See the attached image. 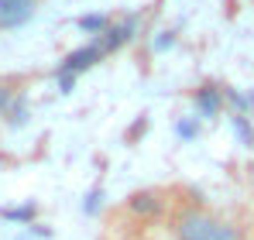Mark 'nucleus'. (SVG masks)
<instances>
[{
	"instance_id": "obj_6",
	"label": "nucleus",
	"mask_w": 254,
	"mask_h": 240,
	"mask_svg": "<svg viewBox=\"0 0 254 240\" xmlns=\"http://www.w3.org/2000/svg\"><path fill=\"white\" fill-rule=\"evenodd\" d=\"M110 17L107 14H86V17H79V28H83L86 35H93V38H100V35H107L110 31Z\"/></svg>"
},
{
	"instance_id": "obj_4",
	"label": "nucleus",
	"mask_w": 254,
	"mask_h": 240,
	"mask_svg": "<svg viewBox=\"0 0 254 240\" xmlns=\"http://www.w3.org/2000/svg\"><path fill=\"white\" fill-rule=\"evenodd\" d=\"M127 209L134 216H141V220H155V216H162L169 209V199L162 192H155V189H141V192H134L127 199Z\"/></svg>"
},
{
	"instance_id": "obj_3",
	"label": "nucleus",
	"mask_w": 254,
	"mask_h": 240,
	"mask_svg": "<svg viewBox=\"0 0 254 240\" xmlns=\"http://www.w3.org/2000/svg\"><path fill=\"white\" fill-rule=\"evenodd\" d=\"M42 0H0V31H10V28H21L35 17Z\"/></svg>"
},
{
	"instance_id": "obj_5",
	"label": "nucleus",
	"mask_w": 254,
	"mask_h": 240,
	"mask_svg": "<svg viewBox=\"0 0 254 240\" xmlns=\"http://www.w3.org/2000/svg\"><path fill=\"white\" fill-rule=\"evenodd\" d=\"M192 103H196V110H199L203 117H216L220 107H223V93H220L216 86H203V89H196Z\"/></svg>"
},
{
	"instance_id": "obj_2",
	"label": "nucleus",
	"mask_w": 254,
	"mask_h": 240,
	"mask_svg": "<svg viewBox=\"0 0 254 240\" xmlns=\"http://www.w3.org/2000/svg\"><path fill=\"white\" fill-rule=\"evenodd\" d=\"M107 52H103V45L93 38L89 45H79L76 52H69L62 62H59V76H62V86H72V79L79 76V72H86V69H93L100 59H103Z\"/></svg>"
},
{
	"instance_id": "obj_1",
	"label": "nucleus",
	"mask_w": 254,
	"mask_h": 240,
	"mask_svg": "<svg viewBox=\"0 0 254 240\" xmlns=\"http://www.w3.org/2000/svg\"><path fill=\"white\" fill-rule=\"evenodd\" d=\"M172 237L175 240H248L237 220L210 209L199 199H182L172 206Z\"/></svg>"
},
{
	"instance_id": "obj_8",
	"label": "nucleus",
	"mask_w": 254,
	"mask_h": 240,
	"mask_svg": "<svg viewBox=\"0 0 254 240\" xmlns=\"http://www.w3.org/2000/svg\"><path fill=\"white\" fill-rule=\"evenodd\" d=\"M96 206H100V192H93V196H89V202H86V209H89V213H93V209H96Z\"/></svg>"
},
{
	"instance_id": "obj_7",
	"label": "nucleus",
	"mask_w": 254,
	"mask_h": 240,
	"mask_svg": "<svg viewBox=\"0 0 254 240\" xmlns=\"http://www.w3.org/2000/svg\"><path fill=\"white\" fill-rule=\"evenodd\" d=\"M10 100H14V89H10L7 82H0V110H7V107H10Z\"/></svg>"
}]
</instances>
